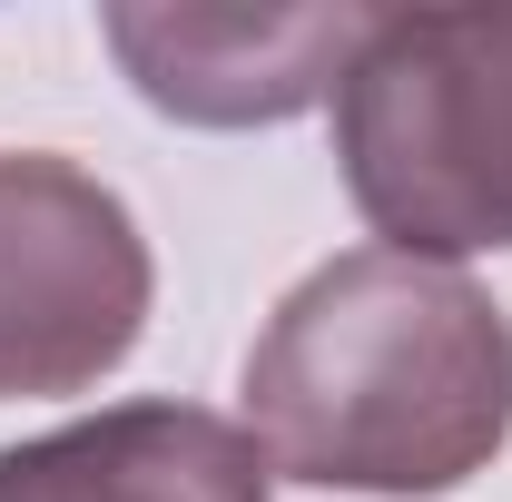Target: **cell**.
Wrapping results in <instances>:
<instances>
[{
	"label": "cell",
	"mask_w": 512,
	"mask_h": 502,
	"mask_svg": "<svg viewBox=\"0 0 512 502\" xmlns=\"http://www.w3.org/2000/svg\"><path fill=\"white\" fill-rule=\"evenodd\" d=\"M247 434L316 493H463L512 434V315L434 256H325L247 345Z\"/></svg>",
	"instance_id": "cell-1"
},
{
	"label": "cell",
	"mask_w": 512,
	"mask_h": 502,
	"mask_svg": "<svg viewBox=\"0 0 512 502\" xmlns=\"http://www.w3.org/2000/svg\"><path fill=\"white\" fill-rule=\"evenodd\" d=\"M335 158L394 256L512 247V10H375L335 89Z\"/></svg>",
	"instance_id": "cell-2"
},
{
	"label": "cell",
	"mask_w": 512,
	"mask_h": 502,
	"mask_svg": "<svg viewBox=\"0 0 512 502\" xmlns=\"http://www.w3.org/2000/svg\"><path fill=\"white\" fill-rule=\"evenodd\" d=\"M148 296L158 266L128 197L69 158L0 148V404L89 394L109 365H128Z\"/></svg>",
	"instance_id": "cell-3"
},
{
	"label": "cell",
	"mask_w": 512,
	"mask_h": 502,
	"mask_svg": "<svg viewBox=\"0 0 512 502\" xmlns=\"http://www.w3.org/2000/svg\"><path fill=\"white\" fill-rule=\"evenodd\" d=\"M375 10H99V40L119 50L148 109L188 128H276L345 89Z\"/></svg>",
	"instance_id": "cell-4"
},
{
	"label": "cell",
	"mask_w": 512,
	"mask_h": 502,
	"mask_svg": "<svg viewBox=\"0 0 512 502\" xmlns=\"http://www.w3.org/2000/svg\"><path fill=\"white\" fill-rule=\"evenodd\" d=\"M276 463L207 404H109L0 453V502H266Z\"/></svg>",
	"instance_id": "cell-5"
}]
</instances>
